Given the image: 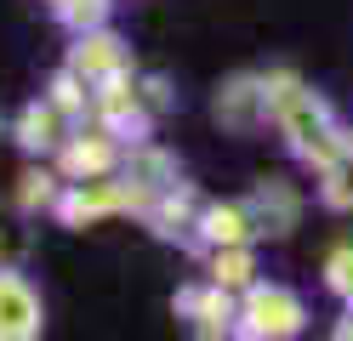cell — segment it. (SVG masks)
<instances>
[{
  "instance_id": "6da1fadb",
  "label": "cell",
  "mask_w": 353,
  "mask_h": 341,
  "mask_svg": "<svg viewBox=\"0 0 353 341\" xmlns=\"http://www.w3.org/2000/svg\"><path fill=\"white\" fill-rule=\"evenodd\" d=\"M336 285L353 290V256H336Z\"/></svg>"
}]
</instances>
